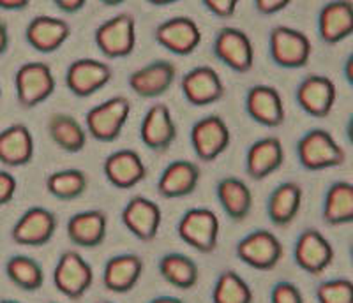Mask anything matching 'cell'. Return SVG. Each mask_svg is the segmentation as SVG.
<instances>
[{
  "mask_svg": "<svg viewBox=\"0 0 353 303\" xmlns=\"http://www.w3.org/2000/svg\"><path fill=\"white\" fill-rule=\"evenodd\" d=\"M297 156L301 166L307 171L337 168L346 160L345 148L325 129H313L305 132L297 143Z\"/></svg>",
  "mask_w": 353,
  "mask_h": 303,
  "instance_id": "1",
  "label": "cell"
},
{
  "mask_svg": "<svg viewBox=\"0 0 353 303\" xmlns=\"http://www.w3.org/2000/svg\"><path fill=\"white\" fill-rule=\"evenodd\" d=\"M129 113H131V101L124 96L110 97L105 103L90 108L85 115L87 132L94 140L103 143H112L119 140L128 124Z\"/></svg>",
  "mask_w": 353,
  "mask_h": 303,
  "instance_id": "2",
  "label": "cell"
},
{
  "mask_svg": "<svg viewBox=\"0 0 353 303\" xmlns=\"http://www.w3.org/2000/svg\"><path fill=\"white\" fill-rule=\"evenodd\" d=\"M94 43L106 59L129 56L137 46V20L131 12L115 14L96 28Z\"/></svg>",
  "mask_w": 353,
  "mask_h": 303,
  "instance_id": "3",
  "label": "cell"
},
{
  "mask_svg": "<svg viewBox=\"0 0 353 303\" xmlns=\"http://www.w3.org/2000/svg\"><path fill=\"white\" fill-rule=\"evenodd\" d=\"M176 235L194 251L210 254L219 242V217L209 208H191L176 224Z\"/></svg>",
  "mask_w": 353,
  "mask_h": 303,
  "instance_id": "4",
  "label": "cell"
},
{
  "mask_svg": "<svg viewBox=\"0 0 353 303\" xmlns=\"http://www.w3.org/2000/svg\"><path fill=\"white\" fill-rule=\"evenodd\" d=\"M14 88L20 106L36 108L53 96L57 88L52 67L44 62H27L20 65L14 76Z\"/></svg>",
  "mask_w": 353,
  "mask_h": 303,
  "instance_id": "5",
  "label": "cell"
},
{
  "mask_svg": "<svg viewBox=\"0 0 353 303\" xmlns=\"http://www.w3.org/2000/svg\"><path fill=\"white\" fill-rule=\"evenodd\" d=\"M269 50L276 65L283 69H301L307 65L313 44L297 28L279 25L270 30Z\"/></svg>",
  "mask_w": 353,
  "mask_h": 303,
  "instance_id": "6",
  "label": "cell"
},
{
  "mask_svg": "<svg viewBox=\"0 0 353 303\" xmlns=\"http://www.w3.org/2000/svg\"><path fill=\"white\" fill-rule=\"evenodd\" d=\"M235 254L242 263L260 271H269L279 264L285 254L281 240L269 229H256L239 240Z\"/></svg>",
  "mask_w": 353,
  "mask_h": 303,
  "instance_id": "7",
  "label": "cell"
},
{
  "mask_svg": "<svg viewBox=\"0 0 353 303\" xmlns=\"http://www.w3.org/2000/svg\"><path fill=\"white\" fill-rule=\"evenodd\" d=\"M53 284L65 298L80 300L92 287L94 270L77 251H65L55 264Z\"/></svg>",
  "mask_w": 353,
  "mask_h": 303,
  "instance_id": "8",
  "label": "cell"
},
{
  "mask_svg": "<svg viewBox=\"0 0 353 303\" xmlns=\"http://www.w3.org/2000/svg\"><path fill=\"white\" fill-rule=\"evenodd\" d=\"M191 145L196 157L205 163H212L230 147L232 134L223 116L209 115L194 122L191 127Z\"/></svg>",
  "mask_w": 353,
  "mask_h": 303,
  "instance_id": "9",
  "label": "cell"
},
{
  "mask_svg": "<svg viewBox=\"0 0 353 303\" xmlns=\"http://www.w3.org/2000/svg\"><path fill=\"white\" fill-rule=\"evenodd\" d=\"M214 55L235 72H249L254 64V48L241 28L223 27L214 39Z\"/></svg>",
  "mask_w": 353,
  "mask_h": 303,
  "instance_id": "10",
  "label": "cell"
},
{
  "mask_svg": "<svg viewBox=\"0 0 353 303\" xmlns=\"http://www.w3.org/2000/svg\"><path fill=\"white\" fill-rule=\"evenodd\" d=\"M57 217L44 207H32L25 211L11 229L14 244L25 247H43L55 236Z\"/></svg>",
  "mask_w": 353,
  "mask_h": 303,
  "instance_id": "11",
  "label": "cell"
},
{
  "mask_svg": "<svg viewBox=\"0 0 353 303\" xmlns=\"http://www.w3.org/2000/svg\"><path fill=\"white\" fill-rule=\"evenodd\" d=\"M113 71L106 62L78 59L65 71V87L77 97H90L112 81Z\"/></svg>",
  "mask_w": 353,
  "mask_h": 303,
  "instance_id": "12",
  "label": "cell"
},
{
  "mask_svg": "<svg viewBox=\"0 0 353 303\" xmlns=\"http://www.w3.org/2000/svg\"><path fill=\"white\" fill-rule=\"evenodd\" d=\"M293 260L309 275H321L334 261V247L318 229L301 233L293 247Z\"/></svg>",
  "mask_w": 353,
  "mask_h": 303,
  "instance_id": "13",
  "label": "cell"
},
{
  "mask_svg": "<svg viewBox=\"0 0 353 303\" xmlns=\"http://www.w3.org/2000/svg\"><path fill=\"white\" fill-rule=\"evenodd\" d=\"M157 44L179 56L191 55L201 43V30L189 17H173L157 25L154 32Z\"/></svg>",
  "mask_w": 353,
  "mask_h": 303,
  "instance_id": "14",
  "label": "cell"
},
{
  "mask_svg": "<svg viewBox=\"0 0 353 303\" xmlns=\"http://www.w3.org/2000/svg\"><path fill=\"white\" fill-rule=\"evenodd\" d=\"M181 90L191 106H210L225 97V83L210 65H198L185 72L181 80Z\"/></svg>",
  "mask_w": 353,
  "mask_h": 303,
  "instance_id": "15",
  "label": "cell"
},
{
  "mask_svg": "<svg viewBox=\"0 0 353 303\" xmlns=\"http://www.w3.org/2000/svg\"><path fill=\"white\" fill-rule=\"evenodd\" d=\"M121 219L132 236H137L141 242H152L159 233L163 211L156 201L145 196H134L122 210Z\"/></svg>",
  "mask_w": 353,
  "mask_h": 303,
  "instance_id": "16",
  "label": "cell"
},
{
  "mask_svg": "<svg viewBox=\"0 0 353 303\" xmlns=\"http://www.w3.org/2000/svg\"><path fill=\"white\" fill-rule=\"evenodd\" d=\"M337 90L330 78L323 74H309L299 83L297 103L304 113L313 118H325L336 104Z\"/></svg>",
  "mask_w": 353,
  "mask_h": 303,
  "instance_id": "17",
  "label": "cell"
},
{
  "mask_svg": "<svg viewBox=\"0 0 353 303\" xmlns=\"http://www.w3.org/2000/svg\"><path fill=\"white\" fill-rule=\"evenodd\" d=\"M245 112L256 124L269 129L279 127L286 118L281 94L270 85H254L249 88L245 96Z\"/></svg>",
  "mask_w": 353,
  "mask_h": 303,
  "instance_id": "18",
  "label": "cell"
},
{
  "mask_svg": "<svg viewBox=\"0 0 353 303\" xmlns=\"http://www.w3.org/2000/svg\"><path fill=\"white\" fill-rule=\"evenodd\" d=\"M176 78V67L170 60H154L129 76V87L137 96L154 99L166 94Z\"/></svg>",
  "mask_w": 353,
  "mask_h": 303,
  "instance_id": "19",
  "label": "cell"
},
{
  "mask_svg": "<svg viewBox=\"0 0 353 303\" xmlns=\"http://www.w3.org/2000/svg\"><path fill=\"white\" fill-rule=\"evenodd\" d=\"M106 180L115 189H132L147 178V166L138 152L122 148L106 157L103 164Z\"/></svg>",
  "mask_w": 353,
  "mask_h": 303,
  "instance_id": "20",
  "label": "cell"
},
{
  "mask_svg": "<svg viewBox=\"0 0 353 303\" xmlns=\"http://www.w3.org/2000/svg\"><path fill=\"white\" fill-rule=\"evenodd\" d=\"M71 36V25L62 18L41 14L25 28V39L39 53H55Z\"/></svg>",
  "mask_w": 353,
  "mask_h": 303,
  "instance_id": "21",
  "label": "cell"
},
{
  "mask_svg": "<svg viewBox=\"0 0 353 303\" xmlns=\"http://www.w3.org/2000/svg\"><path fill=\"white\" fill-rule=\"evenodd\" d=\"M140 138L154 152H166L176 138V124L166 104H154L141 120Z\"/></svg>",
  "mask_w": 353,
  "mask_h": 303,
  "instance_id": "22",
  "label": "cell"
},
{
  "mask_svg": "<svg viewBox=\"0 0 353 303\" xmlns=\"http://www.w3.org/2000/svg\"><path fill=\"white\" fill-rule=\"evenodd\" d=\"M200 166L193 160L179 159L170 163L157 180V192L166 200L193 194L200 182Z\"/></svg>",
  "mask_w": 353,
  "mask_h": 303,
  "instance_id": "23",
  "label": "cell"
},
{
  "mask_svg": "<svg viewBox=\"0 0 353 303\" xmlns=\"http://www.w3.org/2000/svg\"><path fill=\"white\" fill-rule=\"evenodd\" d=\"M285 163V147L276 136L254 141L245 156V169L253 180H263L276 173Z\"/></svg>",
  "mask_w": 353,
  "mask_h": 303,
  "instance_id": "24",
  "label": "cell"
},
{
  "mask_svg": "<svg viewBox=\"0 0 353 303\" xmlns=\"http://www.w3.org/2000/svg\"><path fill=\"white\" fill-rule=\"evenodd\" d=\"M108 216L103 210H85L68 220L65 231L72 244L81 249L99 247L106 238Z\"/></svg>",
  "mask_w": 353,
  "mask_h": 303,
  "instance_id": "25",
  "label": "cell"
},
{
  "mask_svg": "<svg viewBox=\"0 0 353 303\" xmlns=\"http://www.w3.org/2000/svg\"><path fill=\"white\" fill-rule=\"evenodd\" d=\"M318 34L325 44H337L353 34L352 2H327L318 14Z\"/></svg>",
  "mask_w": 353,
  "mask_h": 303,
  "instance_id": "26",
  "label": "cell"
},
{
  "mask_svg": "<svg viewBox=\"0 0 353 303\" xmlns=\"http://www.w3.org/2000/svg\"><path fill=\"white\" fill-rule=\"evenodd\" d=\"M34 136L23 124H12L0 131V163L8 168H21L34 159Z\"/></svg>",
  "mask_w": 353,
  "mask_h": 303,
  "instance_id": "27",
  "label": "cell"
},
{
  "mask_svg": "<svg viewBox=\"0 0 353 303\" xmlns=\"http://www.w3.org/2000/svg\"><path fill=\"white\" fill-rule=\"evenodd\" d=\"M143 273V261L137 254H119L106 261L103 282L108 291L124 295L137 286Z\"/></svg>",
  "mask_w": 353,
  "mask_h": 303,
  "instance_id": "28",
  "label": "cell"
},
{
  "mask_svg": "<svg viewBox=\"0 0 353 303\" xmlns=\"http://www.w3.org/2000/svg\"><path fill=\"white\" fill-rule=\"evenodd\" d=\"M302 187L297 182H283L269 196L267 211L270 222L285 227L295 220L302 207Z\"/></svg>",
  "mask_w": 353,
  "mask_h": 303,
  "instance_id": "29",
  "label": "cell"
},
{
  "mask_svg": "<svg viewBox=\"0 0 353 303\" xmlns=\"http://www.w3.org/2000/svg\"><path fill=\"white\" fill-rule=\"evenodd\" d=\"M217 200L230 219L242 222L253 210V192L244 180L226 176L217 184Z\"/></svg>",
  "mask_w": 353,
  "mask_h": 303,
  "instance_id": "30",
  "label": "cell"
},
{
  "mask_svg": "<svg viewBox=\"0 0 353 303\" xmlns=\"http://www.w3.org/2000/svg\"><path fill=\"white\" fill-rule=\"evenodd\" d=\"M159 273L176 289H193L200 280V270L189 255L181 252H170L159 260Z\"/></svg>",
  "mask_w": 353,
  "mask_h": 303,
  "instance_id": "31",
  "label": "cell"
},
{
  "mask_svg": "<svg viewBox=\"0 0 353 303\" xmlns=\"http://www.w3.org/2000/svg\"><path fill=\"white\" fill-rule=\"evenodd\" d=\"M48 134L53 143L69 154H78L87 145V132L74 116L55 113L48 120Z\"/></svg>",
  "mask_w": 353,
  "mask_h": 303,
  "instance_id": "32",
  "label": "cell"
},
{
  "mask_svg": "<svg viewBox=\"0 0 353 303\" xmlns=\"http://www.w3.org/2000/svg\"><path fill=\"white\" fill-rule=\"evenodd\" d=\"M321 217L329 226L353 222V185L350 182H336L330 185L323 200Z\"/></svg>",
  "mask_w": 353,
  "mask_h": 303,
  "instance_id": "33",
  "label": "cell"
},
{
  "mask_svg": "<svg viewBox=\"0 0 353 303\" xmlns=\"http://www.w3.org/2000/svg\"><path fill=\"white\" fill-rule=\"evenodd\" d=\"M6 275L21 291H39L44 284V270L34 258L12 255L6 263Z\"/></svg>",
  "mask_w": 353,
  "mask_h": 303,
  "instance_id": "34",
  "label": "cell"
},
{
  "mask_svg": "<svg viewBox=\"0 0 353 303\" xmlns=\"http://www.w3.org/2000/svg\"><path fill=\"white\" fill-rule=\"evenodd\" d=\"M88 178L81 169H61L46 178V191L57 200L72 201L87 191Z\"/></svg>",
  "mask_w": 353,
  "mask_h": 303,
  "instance_id": "35",
  "label": "cell"
},
{
  "mask_svg": "<svg viewBox=\"0 0 353 303\" xmlns=\"http://www.w3.org/2000/svg\"><path fill=\"white\" fill-rule=\"evenodd\" d=\"M253 289L237 271H223L212 291L214 303H253Z\"/></svg>",
  "mask_w": 353,
  "mask_h": 303,
  "instance_id": "36",
  "label": "cell"
},
{
  "mask_svg": "<svg viewBox=\"0 0 353 303\" xmlns=\"http://www.w3.org/2000/svg\"><path fill=\"white\" fill-rule=\"evenodd\" d=\"M318 303H353V282L350 279H330L316 289Z\"/></svg>",
  "mask_w": 353,
  "mask_h": 303,
  "instance_id": "37",
  "label": "cell"
},
{
  "mask_svg": "<svg viewBox=\"0 0 353 303\" xmlns=\"http://www.w3.org/2000/svg\"><path fill=\"white\" fill-rule=\"evenodd\" d=\"M270 303H304L302 293L297 286L288 280L274 284L270 291Z\"/></svg>",
  "mask_w": 353,
  "mask_h": 303,
  "instance_id": "38",
  "label": "cell"
},
{
  "mask_svg": "<svg viewBox=\"0 0 353 303\" xmlns=\"http://www.w3.org/2000/svg\"><path fill=\"white\" fill-rule=\"evenodd\" d=\"M201 4L217 18H232L237 11V0H203Z\"/></svg>",
  "mask_w": 353,
  "mask_h": 303,
  "instance_id": "39",
  "label": "cell"
},
{
  "mask_svg": "<svg viewBox=\"0 0 353 303\" xmlns=\"http://www.w3.org/2000/svg\"><path fill=\"white\" fill-rule=\"evenodd\" d=\"M18 182L17 178L6 169H0V207L11 203L14 194H17Z\"/></svg>",
  "mask_w": 353,
  "mask_h": 303,
  "instance_id": "40",
  "label": "cell"
},
{
  "mask_svg": "<svg viewBox=\"0 0 353 303\" xmlns=\"http://www.w3.org/2000/svg\"><path fill=\"white\" fill-rule=\"evenodd\" d=\"M288 6H290V0H256V2H254L256 11L261 12V14H265V17H270V14L285 11Z\"/></svg>",
  "mask_w": 353,
  "mask_h": 303,
  "instance_id": "41",
  "label": "cell"
},
{
  "mask_svg": "<svg viewBox=\"0 0 353 303\" xmlns=\"http://www.w3.org/2000/svg\"><path fill=\"white\" fill-rule=\"evenodd\" d=\"M85 0H55V6L65 14H74L85 8Z\"/></svg>",
  "mask_w": 353,
  "mask_h": 303,
  "instance_id": "42",
  "label": "cell"
},
{
  "mask_svg": "<svg viewBox=\"0 0 353 303\" xmlns=\"http://www.w3.org/2000/svg\"><path fill=\"white\" fill-rule=\"evenodd\" d=\"M30 6L28 0H0V9L4 11H23Z\"/></svg>",
  "mask_w": 353,
  "mask_h": 303,
  "instance_id": "43",
  "label": "cell"
},
{
  "mask_svg": "<svg viewBox=\"0 0 353 303\" xmlns=\"http://www.w3.org/2000/svg\"><path fill=\"white\" fill-rule=\"evenodd\" d=\"M9 48V28L4 21L0 20V56L4 55Z\"/></svg>",
  "mask_w": 353,
  "mask_h": 303,
  "instance_id": "44",
  "label": "cell"
},
{
  "mask_svg": "<svg viewBox=\"0 0 353 303\" xmlns=\"http://www.w3.org/2000/svg\"><path fill=\"white\" fill-rule=\"evenodd\" d=\"M345 80L350 87H353V53H350L345 60Z\"/></svg>",
  "mask_w": 353,
  "mask_h": 303,
  "instance_id": "45",
  "label": "cell"
},
{
  "mask_svg": "<svg viewBox=\"0 0 353 303\" xmlns=\"http://www.w3.org/2000/svg\"><path fill=\"white\" fill-rule=\"evenodd\" d=\"M149 303H184L181 298H175V296H157V298L150 300Z\"/></svg>",
  "mask_w": 353,
  "mask_h": 303,
  "instance_id": "46",
  "label": "cell"
},
{
  "mask_svg": "<svg viewBox=\"0 0 353 303\" xmlns=\"http://www.w3.org/2000/svg\"><path fill=\"white\" fill-rule=\"evenodd\" d=\"M105 6H121V0H117V2H103Z\"/></svg>",
  "mask_w": 353,
  "mask_h": 303,
  "instance_id": "47",
  "label": "cell"
},
{
  "mask_svg": "<svg viewBox=\"0 0 353 303\" xmlns=\"http://www.w3.org/2000/svg\"><path fill=\"white\" fill-rule=\"evenodd\" d=\"M0 303H20L17 300H0Z\"/></svg>",
  "mask_w": 353,
  "mask_h": 303,
  "instance_id": "48",
  "label": "cell"
},
{
  "mask_svg": "<svg viewBox=\"0 0 353 303\" xmlns=\"http://www.w3.org/2000/svg\"><path fill=\"white\" fill-rule=\"evenodd\" d=\"M0 103H2V87H0Z\"/></svg>",
  "mask_w": 353,
  "mask_h": 303,
  "instance_id": "49",
  "label": "cell"
},
{
  "mask_svg": "<svg viewBox=\"0 0 353 303\" xmlns=\"http://www.w3.org/2000/svg\"><path fill=\"white\" fill-rule=\"evenodd\" d=\"M101 303H112V302H101Z\"/></svg>",
  "mask_w": 353,
  "mask_h": 303,
  "instance_id": "50",
  "label": "cell"
}]
</instances>
